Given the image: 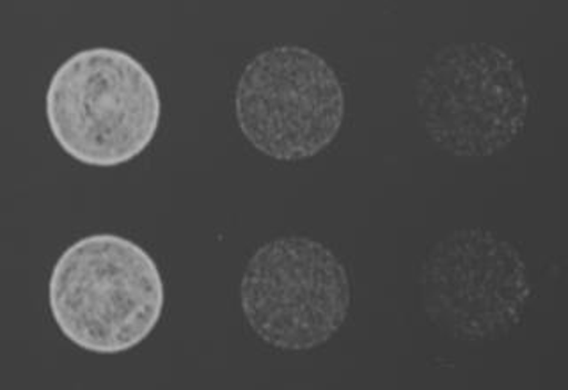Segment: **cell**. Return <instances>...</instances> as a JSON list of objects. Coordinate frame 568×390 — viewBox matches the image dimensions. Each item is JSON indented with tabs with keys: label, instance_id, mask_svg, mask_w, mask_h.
<instances>
[{
	"label": "cell",
	"instance_id": "5b68a950",
	"mask_svg": "<svg viewBox=\"0 0 568 390\" xmlns=\"http://www.w3.org/2000/svg\"><path fill=\"white\" fill-rule=\"evenodd\" d=\"M345 112L342 79L306 47L263 50L240 73L236 124L254 150L277 162L293 164L327 150L342 132Z\"/></svg>",
	"mask_w": 568,
	"mask_h": 390
},
{
	"label": "cell",
	"instance_id": "277c9868",
	"mask_svg": "<svg viewBox=\"0 0 568 390\" xmlns=\"http://www.w3.org/2000/svg\"><path fill=\"white\" fill-rule=\"evenodd\" d=\"M239 292L248 328L280 351L324 346L351 312L345 265L310 236H280L257 247L245 265Z\"/></svg>",
	"mask_w": 568,
	"mask_h": 390
},
{
	"label": "cell",
	"instance_id": "6da1fadb",
	"mask_svg": "<svg viewBox=\"0 0 568 390\" xmlns=\"http://www.w3.org/2000/svg\"><path fill=\"white\" fill-rule=\"evenodd\" d=\"M164 306L159 265L124 236L77 239L50 274V315L62 336L89 353L133 350L155 330Z\"/></svg>",
	"mask_w": 568,
	"mask_h": 390
},
{
	"label": "cell",
	"instance_id": "3957f363",
	"mask_svg": "<svg viewBox=\"0 0 568 390\" xmlns=\"http://www.w3.org/2000/svg\"><path fill=\"white\" fill-rule=\"evenodd\" d=\"M531 94L510 52L485 41L432 53L416 82L417 120L435 147L457 158H488L517 141Z\"/></svg>",
	"mask_w": 568,
	"mask_h": 390
},
{
	"label": "cell",
	"instance_id": "8992f818",
	"mask_svg": "<svg viewBox=\"0 0 568 390\" xmlns=\"http://www.w3.org/2000/svg\"><path fill=\"white\" fill-rule=\"evenodd\" d=\"M423 312L434 327L467 345L501 339L523 319L531 297L519 248L493 230H452L419 268Z\"/></svg>",
	"mask_w": 568,
	"mask_h": 390
},
{
	"label": "cell",
	"instance_id": "7a4b0ae2",
	"mask_svg": "<svg viewBox=\"0 0 568 390\" xmlns=\"http://www.w3.org/2000/svg\"><path fill=\"white\" fill-rule=\"evenodd\" d=\"M44 112L68 156L88 167H120L159 132L162 100L150 71L124 50H80L53 71Z\"/></svg>",
	"mask_w": 568,
	"mask_h": 390
}]
</instances>
